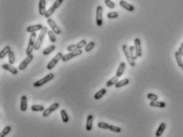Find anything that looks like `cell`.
Segmentation results:
<instances>
[{"label": "cell", "mask_w": 183, "mask_h": 137, "mask_svg": "<svg viewBox=\"0 0 183 137\" xmlns=\"http://www.w3.org/2000/svg\"><path fill=\"white\" fill-rule=\"evenodd\" d=\"M63 1V0H56L54 2V3H53V5H52V7H50L49 9H48L47 11H46V13H45V17H46V18H49L50 17L54 14L55 11H56V9H57L60 7Z\"/></svg>", "instance_id": "277c9868"}, {"label": "cell", "mask_w": 183, "mask_h": 137, "mask_svg": "<svg viewBox=\"0 0 183 137\" xmlns=\"http://www.w3.org/2000/svg\"><path fill=\"white\" fill-rule=\"evenodd\" d=\"M94 46H95V43L93 42V41H90V42L87 43V46H85V51L86 52H90L91 50L94 49Z\"/></svg>", "instance_id": "836d02e7"}, {"label": "cell", "mask_w": 183, "mask_h": 137, "mask_svg": "<svg viewBox=\"0 0 183 137\" xmlns=\"http://www.w3.org/2000/svg\"><path fill=\"white\" fill-rule=\"evenodd\" d=\"M93 120H94V117L92 114H89L87 118V124H86V129L87 131L90 132L92 130L93 128Z\"/></svg>", "instance_id": "ac0fdd59"}, {"label": "cell", "mask_w": 183, "mask_h": 137, "mask_svg": "<svg viewBox=\"0 0 183 137\" xmlns=\"http://www.w3.org/2000/svg\"><path fill=\"white\" fill-rule=\"evenodd\" d=\"M119 4H120V6L122 7V8H124V9H126V10H128V11L129 12H132L135 10V7H134V6L129 4V3H128V2L124 1V0L120 1Z\"/></svg>", "instance_id": "e0dca14e"}, {"label": "cell", "mask_w": 183, "mask_h": 137, "mask_svg": "<svg viewBox=\"0 0 183 137\" xmlns=\"http://www.w3.org/2000/svg\"><path fill=\"white\" fill-rule=\"evenodd\" d=\"M44 28V26L41 24H37V25H33L29 26L26 28V32L29 33H36L37 31L42 30V28Z\"/></svg>", "instance_id": "4fadbf2b"}, {"label": "cell", "mask_w": 183, "mask_h": 137, "mask_svg": "<svg viewBox=\"0 0 183 137\" xmlns=\"http://www.w3.org/2000/svg\"><path fill=\"white\" fill-rule=\"evenodd\" d=\"M179 53H180V54H181L182 56V57H183V48H182L181 46L179 47Z\"/></svg>", "instance_id": "60d3db41"}, {"label": "cell", "mask_w": 183, "mask_h": 137, "mask_svg": "<svg viewBox=\"0 0 183 137\" xmlns=\"http://www.w3.org/2000/svg\"><path fill=\"white\" fill-rule=\"evenodd\" d=\"M27 106H28V99L26 95H22L20 101V109L22 112L26 111L27 109Z\"/></svg>", "instance_id": "2e32d148"}, {"label": "cell", "mask_w": 183, "mask_h": 137, "mask_svg": "<svg viewBox=\"0 0 183 137\" xmlns=\"http://www.w3.org/2000/svg\"><path fill=\"white\" fill-rule=\"evenodd\" d=\"M10 51H11L10 46H5L4 48L2 49V51H1V52H0V58H1V59L4 58L5 56L8 55V54H9Z\"/></svg>", "instance_id": "d4e9b609"}, {"label": "cell", "mask_w": 183, "mask_h": 137, "mask_svg": "<svg viewBox=\"0 0 183 137\" xmlns=\"http://www.w3.org/2000/svg\"><path fill=\"white\" fill-rule=\"evenodd\" d=\"M48 32H49V30H48L47 27H44V28H42V30H40V34H39V36H38V37L37 38V41H36L35 43L36 51H37V50H39V49L40 48L43 40H44V38H45V36H46V34H48Z\"/></svg>", "instance_id": "3957f363"}, {"label": "cell", "mask_w": 183, "mask_h": 137, "mask_svg": "<svg viewBox=\"0 0 183 137\" xmlns=\"http://www.w3.org/2000/svg\"><path fill=\"white\" fill-rule=\"evenodd\" d=\"M55 49H56V46H54V45H51V46H48V47L44 49V50H43L42 54L44 55H49V54H50L52 52H53V51H55Z\"/></svg>", "instance_id": "4316f807"}, {"label": "cell", "mask_w": 183, "mask_h": 137, "mask_svg": "<svg viewBox=\"0 0 183 137\" xmlns=\"http://www.w3.org/2000/svg\"><path fill=\"white\" fill-rule=\"evenodd\" d=\"M98 127L101 129H106V130H109V127H110V124L103 122V121H100L98 123Z\"/></svg>", "instance_id": "e575fe53"}, {"label": "cell", "mask_w": 183, "mask_h": 137, "mask_svg": "<svg viewBox=\"0 0 183 137\" xmlns=\"http://www.w3.org/2000/svg\"><path fill=\"white\" fill-rule=\"evenodd\" d=\"M8 61L10 65H14L15 63V54L13 51H11L8 54Z\"/></svg>", "instance_id": "1f68e13d"}, {"label": "cell", "mask_w": 183, "mask_h": 137, "mask_svg": "<svg viewBox=\"0 0 183 137\" xmlns=\"http://www.w3.org/2000/svg\"><path fill=\"white\" fill-rule=\"evenodd\" d=\"M122 50H123V52L124 54V56L126 58L128 62H129V65L132 66V67H134L136 65V62H135V60H133V58H132L131 54H130V51H129V47L127 45H123L122 46Z\"/></svg>", "instance_id": "5b68a950"}, {"label": "cell", "mask_w": 183, "mask_h": 137, "mask_svg": "<svg viewBox=\"0 0 183 137\" xmlns=\"http://www.w3.org/2000/svg\"><path fill=\"white\" fill-rule=\"evenodd\" d=\"M109 130H110L111 132H113V133H121V128L120 127H118V126L116 125H110Z\"/></svg>", "instance_id": "d6a6232c"}, {"label": "cell", "mask_w": 183, "mask_h": 137, "mask_svg": "<svg viewBox=\"0 0 183 137\" xmlns=\"http://www.w3.org/2000/svg\"><path fill=\"white\" fill-rule=\"evenodd\" d=\"M125 67H126V65H125V62H121V64L118 66V69L117 70V72H116V77H121L124 73V70H125Z\"/></svg>", "instance_id": "d6986e66"}, {"label": "cell", "mask_w": 183, "mask_h": 137, "mask_svg": "<svg viewBox=\"0 0 183 137\" xmlns=\"http://www.w3.org/2000/svg\"><path fill=\"white\" fill-rule=\"evenodd\" d=\"M181 69H182V71H183V66H182V67L181 68Z\"/></svg>", "instance_id": "7bdbcfd3"}, {"label": "cell", "mask_w": 183, "mask_h": 137, "mask_svg": "<svg viewBox=\"0 0 183 137\" xmlns=\"http://www.w3.org/2000/svg\"><path fill=\"white\" fill-rule=\"evenodd\" d=\"M105 4L110 9H114L115 8V3L112 2L111 0H105Z\"/></svg>", "instance_id": "74e56055"}, {"label": "cell", "mask_w": 183, "mask_h": 137, "mask_svg": "<svg viewBox=\"0 0 183 137\" xmlns=\"http://www.w3.org/2000/svg\"><path fill=\"white\" fill-rule=\"evenodd\" d=\"M47 21H48V24L49 25L51 29H52V30L55 33H56V35H60V34L61 33V30H60V28L58 27V25L56 24V22H55V21L51 18H48Z\"/></svg>", "instance_id": "7c38bea8"}, {"label": "cell", "mask_w": 183, "mask_h": 137, "mask_svg": "<svg viewBox=\"0 0 183 137\" xmlns=\"http://www.w3.org/2000/svg\"><path fill=\"white\" fill-rule=\"evenodd\" d=\"M150 106L152 107H157V108H165L167 104L166 102L162 101H151Z\"/></svg>", "instance_id": "ffe728a7"}, {"label": "cell", "mask_w": 183, "mask_h": 137, "mask_svg": "<svg viewBox=\"0 0 183 137\" xmlns=\"http://www.w3.org/2000/svg\"><path fill=\"white\" fill-rule=\"evenodd\" d=\"M1 67L4 70H7V71H9L10 72H11L13 75H17L18 72V70L10 64H3Z\"/></svg>", "instance_id": "9a60e30c"}, {"label": "cell", "mask_w": 183, "mask_h": 137, "mask_svg": "<svg viewBox=\"0 0 183 137\" xmlns=\"http://www.w3.org/2000/svg\"><path fill=\"white\" fill-rule=\"evenodd\" d=\"M174 56H175V58H176L177 63H178V65L179 67L182 68L183 66V57L182 56V54L179 52V51H176L174 53Z\"/></svg>", "instance_id": "603a6c76"}, {"label": "cell", "mask_w": 183, "mask_h": 137, "mask_svg": "<svg viewBox=\"0 0 183 137\" xmlns=\"http://www.w3.org/2000/svg\"><path fill=\"white\" fill-rule=\"evenodd\" d=\"M129 84V79L128 78H125V79H123L121 80H118V83L115 84V88H122V87L126 86L128 84Z\"/></svg>", "instance_id": "cb8c5ba5"}, {"label": "cell", "mask_w": 183, "mask_h": 137, "mask_svg": "<svg viewBox=\"0 0 183 137\" xmlns=\"http://www.w3.org/2000/svg\"><path fill=\"white\" fill-rule=\"evenodd\" d=\"M37 41V33H33L30 34L29 40V44L26 49V55H30L33 53V50H35V43Z\"/></svg>", "instance_id": "6da1fadb"}, {"label": "cell", "mask_w": 183, "mask_h": 137, "mask_svg": "<svg viewBox=\"0 0 183 137\" xmlns=\"http://www.w3.org/2000/svg\"><path fill=\"white\" fill-rule=\"evenodd\" d=\"M55 77V75L52 73V72H50L47 76H45V77H43L42 79L38 80L37 81H35L33 83V86L34 88H40V87L45 85V84H47L48 82L51 81L52 80H53V78Z\"/></svg>", "instance_id": "7a4b0ae2"}, {"label": "cell", "mask_w": 183, "mask_h": 137, "mask_svg": "<svg viewBox=\"0 0 183 137\" xmlns=\"http://www.w3.org/2000/svg\"><path fill=\"white\" fill-rule=\"evenodd\" d=\"M119 77H112L110 80H109L108 81L106 82V87H108V88H110V87H112L113 86V85H115L117 83H118V81L119 80Z\"/></svg>", "instance_id": "484cf974"}, {"label": "cell", "mask_w": 183, "mask_h": 137, "mask_svg": "<svg viewBox=\"0 0 183 137\" xmlns=\"http://www.w3.org/2000/svg\"><path fill=\"white\" fill-rule=\"evenodd\" d=\"M134 46H135V50H136V54L137 57H141L143 54V52H142L141 41L140 38H136L134 40Z\"/></svg>", "instance_id": "8fae6325"}, {"label": "cell", "mask_w": 183, "mask_h": 137, "mask_svg": "<svg viewBox=\"0 0 183 137\" xmlns=\"http://www.w3.org/2000/svg\"><path fill=\"white\" fill-rule=\"evenodd\" d=\"M118 17V13L116 11H113V12H110L107 14V17L110 19H115L117 18Z\"/></svg>", "instance_id": "ab89813d"}, {"label": "cell", "mask_w": 183, "mask_h": 137, "mask_svg": "<svg viewBox=\"0 0 183 137\" xmlns=\"http://www.w3.org/2000/svg\"><path fill=\"white\" fill-rule=\"evenodd\" d=\"M33 60V54H30V55H28L27 57H26L25 59H24L22 62H21V64L19 65L18 66V69L19 70H26V67L28 66L29 64L32 62V61Z\"/></svg>", "instance_id": "30bf717a"}, {"label": "cell", "mask_w": 183, "mask_h": 137, "mask_svg": "<svg viewBox=\"0 0 183 137\" xmlns=\"http://www.w3.org/2000/svg\"><path fill=\"white\" fill-rule=\"evenodd\" d=\"M48 36H49V40L52 43H56L57 42V36H56V33L53 32L52 30H49L48 32Z\"/></svg>", "instance_id": "4dcf8cb0"}, {"label": "cell", "mask_w": 183, "mask_h": 137, "mask_svg": "<svg viewBox=\"0 0 183 137\" xmlns=\"http://www.w3.org/2000/svg\"><path fill=\"white\" fill-rule=\"evenodd\" d=\"M181 47H182V48H183V43H182V45H181Z\"/></svg>", "instance_id": "b9f144b4"}, {"label": "cell", "mask_w": 183, "mask_h": 137, "mask_svg": "<svg viewBox=\"0 0 183 137\" xmlns=\"http://www.w3.org/2000/svg\"><path fill=\"white\" fill-rule=\"evenodd\" d=\"M82 54V51L81 50V49L75 50V51H71V52L67 54H64V55L63 56L62 59H61V61H62L63 62H66L71 60V58H75V57H77V56L81 55Z\"/></svg>", "instance_id": "8992f818"}, {"label": "cell", "mask_w": 183, "mask_h": 137, "mask_svg": "<svg viewBox=\"0 0 183 137\" xmlns=\"http://www.w3.org/2000/svg\"><path fill=\"white\" fill-rule=\"evenodd\" d=\"M166 127H167V125L165 123H161L159 125V128H158L157 131H156V133H155V136L156 137H160L162 135V133H163V132H164V130L166 129Z\"/></svg>", "instance_id": "44dd1931"}, {"label": "cell", "mask_w": 183, "mask_h": 137, "mask_svg": "<svg viewBox=\"0 0 183 137\" xmlns=\"http://www.w3.org/2000/svg\"><path fill=\"white\" fill-rule=\"evenodd\" d=\"M147 98L149 100H151V101H157L158 99H159L158 95H155V94H153V93H148V95H147Z\"/></svg>", "instance_id": "8d00e7d4"}, {"label": "cell", "mask_w": 183, "mask_h": 137, "mask_svg": "<svg viewBox=\"0 0 183 137\" xmlns=\"http://www.w3.org/2000/svg\"><path fill=\"white\" fill-rule=\"evenodd\" d=\"M63 54L61 52H59V53L57 54V55L55 56L54 58H52V60L50 61L48 63L47 65V70H52L53 68L56 66V65H57V63L59 62L62 59V58H63Z\"/></svg>", "instance_id": "ba28073f"}, {"label": "cell", "mask_w": 183, "mask_h": 137, "mask_svg": "<svg viewBox=\"0 0 183 137\" xmlns=\"http://www.w3.org/2000/svg\"><path fill=\"white\" fill-rule=\"evenodd\" d=\"M129 51H130V54H131L132 58H133V60H136L137 58V55L136 54V50H135V46H129Z\"/></svg>", "instance_id": "d590c367"}, {"label": "cell", "mask_w": 183, "mask_h": 137, "mask_svg": "<svg viewBox=\"0 0 183 137\" xmlns=\"http://www.w3.org/2000/svg\"><path fill=\"white\" fill-rule=\"evenodd\" d=\"M87 41H86V40H82L81 41H79V42L77 44H76V46H77V49L79 50V49H82V47H85V46H87Z\"/></svg>", "instance_id": "f35d334b"}, {"label": "cell", "mask_w": 183, "mask_h": 137, "mask_svg": "<svg viewBox=\"0 0 183 137\" xmlns=\"http://www.w3.org/2000/svg\"><path fill=\"white\" fill-rule=\"evenodd\" d=\"M45 107L41 105H33L31 107V110L34 112H41L45 111Z\"/></svg>", "instance_id": "f1b7e54d"}, {"label": "cell", "mask_w": 183, "mask_h": 137, "mask_svg": "<svg viewBox=\"0 0 183 137\" xmlns=\"http://www.w3.org/2000/svg\"><path fill=\"white\" fill-rule=\"evenodd\" d=\"M59 107H60V104L58 102H55V103L52 104L49 108L45 109V111H43L42 114L43 117H47L48 116H49L50 114H52V113H53L54 111H56Z\"/></svg>", "instance_id": "9c48e42d"}, {"label": "cell", "mask_w": 183, "mask_h": 137, "mask_svg": "<svg viewBox=\"0 0 183 137\" xmlns=\"http://www.w3.org/2000/svg\"><path fill=\"white\" fill-rule=\"evenodd\" d=\"M46 1L45 0H40L38 3V12L40 16L45 17V13H46Z\"/></svg>", "instance_id": "5bb4252c"}, {"label": "cell", "mask_w": 183, "mask_h": 137, "mask_svg": "<svg viewBox=\"0 0 183 137\" xmlns=\"http://www.w3.org/2000/svg\"><path fill=\"white\" fill-rule=\"evenodd\" d=\"M96 25L98 27L103 25V8L101 6H98L96 9Z\"/></svg>", "instance_id": "52a82bcc"}, {"label": "cell", "mask_w": 183, "mask_h": 137, "mask_svg": "<svg viewBox=\"0 0 183 137\" xmlns=\"http://www.w3.org/2000/svg\"><path fill=\"white\" fill-rule=\"evenodd\" d=\"M106 94V88H101L100 89L98 92H96L94 95V99L95 100H99L100 99L103 97L104 95Z\"/></svg>", "instance_id": "7402d4cb"}, {"label": "cell", "mask_w": 183, "mask_h": 137, "mask_svg": "<svg viewBox=\"0 0 183 137\" xmlns=\"http://www.w3.org/2000/svg\"><path fill=\"white\" fill-rule=\"evenodd\" d=\"M60 115L61 118H62V121L64 122V123H68L69 121V117H68L67 112H66L65 109H61L60 110Z\"/></svg>", "instance_id": "83f0119b"}, {"label": "cell", "mask_w": 183, "mask_h": 137, "mask_svg": "<svg viewBox=\"0 0 183 137\" xmlns=\"http://www.w3.org/2000/svg\"><path fill=\"white\" fill-rule=\"evenodd\" d=\"M10 131H11V127L10 125L6 126V127L2 129L1 133H0V137H5L10 133Z\"/></svg>", "instance_id": "f546056e"}]
</instances>
